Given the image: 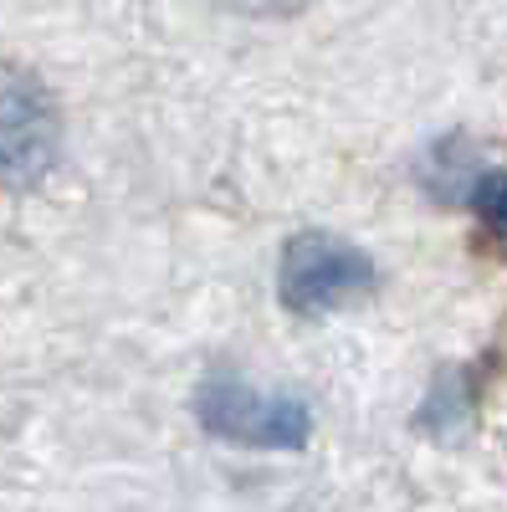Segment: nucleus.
<instances>
[{"instance_id": "1", "label": "nucleus", "mask_w": 507, "mask_h": 512, "mask_svg": "<svg viewBox=\"0 0 507 512\" xmlns=\"http://www.w3.org/2000/svg\"><path fill=\"white\" fill-rule=\"evenodd\" d=\"M374 282H379L374 256L333 231H298L282 246V262H277L282 308L303 318H323L333 308L354 303V297L374 292Z\"/></svg>"}, {"instance_id": "2", "label": "nucleus", "mask_w": 507, "mask_h": 512, "mask_svg": "<svg viewBox=\"0 0 507 512\" xmlns=\"http://www.w3.org/2000/svg\"><path fill=\"white\" fill-rule=\"evenodd\" d=\"M62 159V113L36 72L0 62V190H31Z\"/></svg>"}, {"instance_id": "3", "label": "nucleus", "mask_w": 507, "mask_h": 512, "mask_svg": "<svg viewBox=\"0 0 507 512\" xmlns=\"http://www.w3.org/2000/svg\"><path fill=\"white\" fill-rule=\"evenodd\" d=\"M195 420L216 441L246 451H303L313 436V410L298 395H267L241 379H205L195 390Z\"/></svg>"}, {"instance_id": "4", "label": "nucleus", "mask_w": 507, "mask_h": 512, "mask_svg": "<svg viewBox=\"0 0 507 512\" xmlns=\"http://www.w3.org/2000/svg\"><path fill=\"white\" fill-rule=\"evenodd\" d=\"M467 205L477 210V221L497 236H507V169H482L467 190Z\"/></svg>"}]
</instances>
